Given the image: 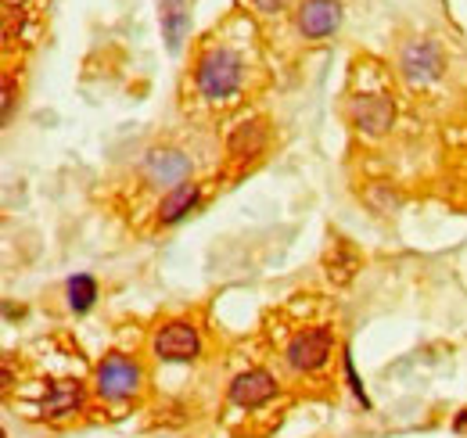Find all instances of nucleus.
<instances>
[{
  "instance_id": "1",
  "label": "nucleus",
  "mask_w": 467,
  "mask_h": 438,
  "mask_svg": "<svg viewBox=\"0 0 467 438\" xmlns=\"http://www.w3.org/2000/svg\"><path fill=\"white\" fill-rule=\"evenodd\" d=\"M241 76H244V65L231 47H209L194 68V83L205 101H231L241 87Z\"/></svg>"
},
{
  "instance_id": "2",
  "label": "nucleus",
  "mask_w": 467,
  "mask_h": 438,
  "mask_svg": "<svg viewBox=\"0 0 467 438\" xmlns=\"http://www.w3.org/2000/svg\"><path fill=\"white\" fill-rule=\"evenodd\" d=\"M140 388H144V367L133 356H126V352H109L98 363V370H94V391H98V399H105L112 406H122V402L137 399Z\"/></svg>"
},
{
  "instance_id": "3",
  "label": "nucleus",
  "mask_w": 467,
  "mask_h": 438,
  "mask_svg": "<svg viewBox=\"0 0 467 438\" xmlns=\"http://www.w3.org/2000/svg\"><path fill=\"white\" fill-rule=\"evenodd\" d=\"M331 352H335V334H331L327 324H320V328L298 330L288 341V349H285V360H288V367L295 374H317V370L327 367Z\"/></svg>"
},
{
  "instance_id": "4",
  "label": "nucleus",
  "mask_w": 467,
  "mask_h": 438,
  "mask_svg": "<svg viewBox=\"0 0 467 438\" xmlns=\"http://www.w3.org/2000/svg\"><path fill=\"white\" fill-rule=\"evenodd\" d=\"M151 352L162 363H191V360H198L202 334L194 328V320H170V324H162L159 334H155V341H151Z\"/></svg>"
},
{
  "instance_id": "5",
  "label": "nucleus",
  "mask_w": 467,
  "mask_h": 438,
  "mask_svg": "<svg viewBox=\"0 0 467 438\" xmlns=\"http://www.w3.org/2000/svg\"><path fill=\"white\" fill-rule=\"evenodd\" d=\"M352 126L367 137H381L396 126V101L389 94H359L349 101Z\"/></svg>"
},
{
  "instance_id": "6",
  "label": "nucleus",
  "mask_w": 467,
  "mask_h": 438,
  "mask_svg": "<svg viewBox=\"0 0 467 438\" xmlns=\"http://www.w3.org/2000/svg\"><path fill=\"white\" fill-rule=\"evenodd\" d=\"M227 399H231L237 410H248V413L252 410H263V406H270L277 399V378L270 370H263V367H252V370H244V374L234 378Z\"/></svg>"
},
{
  "instance_id": "7",
  "label": "nucleus",
  "mask_w": 467,
  "mask_h": 438,
  "mask_svg": "<svg viewBox=\"0 0 467 438\" xmlns=\"http://www.w3.org/2000/svg\"><path fill=\"white\" fill-rule=\"evenodd\" d=\"M400 68H403L407 83H413V87H428V83H435V79L442 76L446 57H442V51H439L435 40H413V44L403 47V55H400Z\"/></svg>"
},
{
  "instance_id": "8",
  "label": "nucleus",
  "mask_w": 467,
  "mask_h": 438,
  "mask_svg": "<svg viewBox=\"0 0 467 438\" xmlns=\"http://www.w3.org/2000/svg\"><path fill=\"white\" fill-rule=\"evenodd\" d=\"M295 26L306 40H327L342 26V4L338 0H302L295 11Z\"/></svg>"
},
{
  "instance_id": "9",
  "label": "nucleus",
  "mask_w": 467,
  "mask_h": 438,
  "mask_svg": "<svg viewBox=\"0 0 467 438\" xmlns=\"http://www.w3.org/2000/svg\"><path fill=\"white\" fill-rule=\"evenodd\" d=\"M144 176H148V183L173 191V187L191 180V159L180 148H155L144 159Z\"/></svg>"
},
{
  "instance_id": "10",
  "label": "nucleus",
  "mask_w": 467,
  "mask_h": 438,
  "mask_svg": "<svg viewBox=\"0 0 467 438\" xmlns=\"http://www.w3.org/2000/svg\"><path fill=\"white\" fill-rule=\"evenodd\" d=\"M83 384L79 381H55L47 388V395L40 399V417H51V421H58V417H72V413H79L83 410Z\"/></svg>"
},
{
  "instance_id": "11",
  "label": "nucleus",
  "mask_w": 467,
  "mask_h": 438,
  "mask_svg": "<svg viewBox=\"0 0 467 438\" xmlns=\"http://www.w3.org/2000/svg\"><path fill=\"white\" fill-rule=\"evenodd\" d=\"M198 202H202V187H198L194 180L180 183V187H173V191L162 198V205H159V223H162V226H176L180 219H187L198 209Z\"/></svg>"
},
{
  "instance_id": "12",
  "label": "nucleus",
  "mask_w": 467,
  "mask_h": 438,
  "mask_svg": "<svg viewBox=\"0 0 467 438\" xmlns=\"http://www.w3.org/2000/svg\"><path fill=\"white\" fill-rule=\"evenodd\" d=\"M159 22H162L166 47H170V51H180V44H183L187 33H191V11H187V0H159Z\"/></svg>"
},
{
  "instance_id": "13",
  "label": "nucleus",
  "mask_w": 467,
  "mask_h": 438,
  "mask_svg": "<svg viewBox=\"0 0 467 438\" xmlns=\"http://www.w3.org/2000/svg\"><path fill=\"white\" fill-rule=\"evenodd\" d=\"M263 144H266V130L259 122H241L231 133V141H227V151L234 159H252V155L263 151Z\"/></svg>"
},
{
  "instance_id": "14",
  "label": "nucleus",
  "mask_w": 467,
  "mask_h": 438,
  "mask_svg": "<svg viewBox=\"0 0 467 438\" xmlns=\"http://www.w3.org/2000/svg\"><path fill=\"white\" fill-rule=\"evenodd\" d=\"M65 298H68V309H72L76 317L90 313V306L98 302V280H94L90 274L68 276V284H65Z\"/></svg>"
},
{
  "instance_id": "15",
  "label": "nucleus",
  "mask_w": 467,
  "mask_h": 438,
  "mask_svg": "<svg viewBox=\"0 0 467 438\" xmlns=\"http://www.w3.org/2000/svg\"><path fill=\"white\" fill-rule=\"evenodd\" d=\"M356 270H359V256L352 252L346 241H338V245H335V256L327 259V276H331L335 284H349L352 276H356Z\"/></svg>"
},
{
  "instance_id": "16",
  "label": "nucleus",
  "mask_w": 467,
  "mask_h": 438,
  "mask_svg": "<svg viewBox=\"0 0 467 438\" xmlns=\"http://www.w3.org/2000/svg\"><path fill=\"white\" fill-rule=\"evenodd\" d=\"M342 367H346V378H349V388L356 391V399L363 402V410H370V399H367V391H363V381L356 378V367H352V356H349V352L342 356Z\"/></svg>"
},
{
  "instance_id": "17",
  "label": "nucleus",
  "mask_w": 467,
  "mask_h": 438,
  "mask_svg": "<svg viewBox=\"0 0 467 438\" xmlns=\"http://www.w3.org/2000/svg\"><path fill=\"white\" fill-rule=\"evenodd\" d=\"M15 119V79L7 76L4 79V122H11Z\"/></svg>"
},
{
  "instance_id": "18",
  "label": "nucleus",
  "mask_w": 467,
  "mask_h": 438,
  "mask_svg": "<svg viewBox=\"0 0 467 438\" xmlns=\"http://www.w3.org/2000/svg\"><path fill=\"white\" fill-rule=\"evenodd\" d=\"M285 4H288V0H255V7H259V11H266V15H274V11H281Z\"/></svg>"
},
{
  "instance_id": "19",
  "label": "nucleus",
  "mask_w": 467,
  "mask_h": 438,
  "mask_svg": "<svg viewBox=\"0 0 467 438\" xmlns=\"http://www.w3.org/2000/svg\"><path fill=\"white\" fill-rule=\"evenodd\" d=\"M453 432H457V435H467V410H464V413H457V421H453Z\"/></svg>"
}]
</instances>
